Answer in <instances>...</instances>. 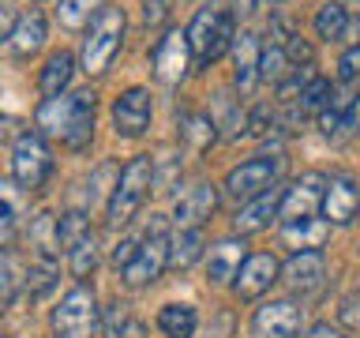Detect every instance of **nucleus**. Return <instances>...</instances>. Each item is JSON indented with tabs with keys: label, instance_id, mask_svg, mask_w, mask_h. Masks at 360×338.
<instances>
[{
	"label": "nucleus",
	"instance_id": "72a5a7b5",
	"mask_svg": "<svg viewBox=\"0 0 360 338\" xmlns=\"http://www.w3.org/2000/svg\"><path fill=\"white\" fill-rule=\"evenodd\" d=\"M289 64L292 61L285 56V49H281V45H270V49L263 53V79L274 83V87L289 83V72H297V68H289Z\"/></svg>",
	"mask_w": 360,
	"mask_h": 338
},
{
	"label": "nucleus",
	"instance_id": "a211bd4d",
	"mask_svg": "<svg viewBox=\"0 0 360 338\" xmlns=\"http://www.w3.org/2000/svg\"><path fill=\"white\" fill-rule=\"evenodd\" d=\"M360 211V188L353 177H330L323 196V214L330 225H349Z\"/></svg>",
	"mask_w": 360,
	"mask_h": 338
},
{
	"label": "nucleus",
	"instance_id": "2eb2a0df",
	"mask_svg": "<svg viewBox=\"0 0 360 338\" xmlns=\"http://www.w3.org/2000/svg\"><path fill=\"white\" fill-rule=\"evenodd\" d=\"M323 278H326L323 252H292V259L281 267V282H285L297 297H311V293H319Z\"/></svg>",
	"mask_w": 360,
	"mask_h": 338
},
{
	"label": "nucleus",
	"instance_id": "79ce46f5",
	"mask_svg": "<svg viewBox=\"0 0 360 338\" xmlns=\"http://www.w3.org/2000/svg\"><path fill=\"white\" fill-rule=\"evenodd\" d=\"M233 15H252V11H259V0H233Z\"/></svg>",
	"mask_w": 360,
	"mask_h": 338
},
{
	"label": "nucleus",
	"instance_id": "4be33fe9",
	"mask_svg": "<svg viewBox=\"0 0 360 338\" xmlns=\"http://www.w3.org/2000/svg\"><path fill=\"white\" fill-rule=\"evenodd\" d=\"M4 42H8V49L15 53L19 61L34 56L45 45V19H41V11H27V15H19L15 30H11Z\"/></svg>",
	"mask_w": 360,
	"mask_h": 338
},
{
	"label": "nucleus",
	"instance_id": "20e7f679",
	"mask_svg": "<svg viewBox=\"0 0 360 338\" xmlns=\"http://www.w3.org/2000/svg\"><path fill=\"white\" fill-rule=\"evenodd\" d=\"M124 45V11L120 8H101L94 23H90L86 38H83V72L86 75H101L109 72L112 56Z\"/></svg>",
	"mask_w": 360,
	"mask_h": 338
},
{
	"label": "nucleus",
	"instance_id": "6e6552de",
	"mask_svg": "<svg viewBox=\"0 0 360 338\" xmlns=\"http://www.w3.org/2000/svg\"><path fill=\"white\" fill-rule=\"evenodd\" d=\"M98 331V304L86 286H75L53 308V334L56 338H90Z\"/></svg>",
	"mask_w": 360,
	"mask_h": 338
},
{
	"label": "nucleus",
	"instance_id": "ddd939ff",
	"mask_svg": "<svg viewBox=\"0 0 360 338\" xmlns=\"http://www.w3.org/2000/svg\"><path fill=\"white\" fill-rule=\"evenodd\" d=\"M304 323V312L292 301H270L252 315L255 338H297Z\"/></svg>",
	"mask_w": 360,
	"mask_h": 338
},
{
	"label": "nucleus",
	"instance_id": "9d476101",
	"mask_svg": "<svg viewBox=\"0 0 360 338\" xmlns=\"http://www.w3.org/2000/svg\"><path fill=\"white\" fill-rule=\"evenodd\" d=\"M150 90L143 87H131L124 90V94L112 101V124H117V135H124V139H139V135L150 128Z\"/></svg>",
	"mask_w": 360,
	"mask_h": 338
},
{
	"label": "nucleus",
	"instance_id": "5701e85b",
	"mask_svg": "<svg viewBox=\"0 0 360 338\" xmlns=\"http://www.w3.org/2000/svg\"><path fill=\"white\" fill-rule=\"evenodd\" d=\"M72 53H53L49 61H45L41 68V75H38V90H41V98H60L64 94V87L72 83Z\"/></svg>",
	"mask_w": 360,
	"mask_h": 338
},
{
	"label": "nucleus",
	"instance_id": "f3484780",
	"mask_svg": "<svg viewBox=\"0 0 360 338\" xmlns=\"http://www.w3.org/2000/svg\"><path fill=\"white\" fill-rule=\"evenodd\" d=\"M281 203H285V188H281V184H274L270 192H263V196L252 199V203H244V207L236 211V218H233L236 233L248 237V233L266 230L274 218H281Z\"/></svg>",
	"mask_w": 360,
	"mask_h": 338
},
{
	"label": "nucleus",
	"instance_id": "473e14b6",
	"mask_svg": "<svg viewBox=\"0 0 360 338\" xmlns=\"http://www.w3.org/2000/svg\"><path fill=\"white\" fill-rule=\"evenodd\" d=\"M184 139L195 146V151H207V146L218 139V120L207 117V113H195V117L184 120Z\"/></svg>",
	"mask_w": 360,
	"mask_h": 338
},
{
	"label": "nucleus",
	"instance_id": "dca6fc26",
	"mask_svg": "<svg viewBox=\"0 0 360 338\" xmlns=\"http://www.w3.org/2000/svg\"><path fill=\"white\" fill-rule=\"evenodd\" d=\"M214 207H218V184L199 180L195 188H188L184 196L176 199V211H173L176 230H202V222L214 214Z\"/></svg>",
	"mask_w": 360,
	"mask_h": 338
},
{
	"label": "nucleus",
	"instance_id": "f704fd0d",
	"mask_svg": "<svg viewBox=\"0 0 360 338\" xmlns=\"http://www.w3.org/2000/svg\"><path fill=\"white\" fill-rule=\"evenodd\" d=\"M68 267H72L75 278H90V275H94V267H98V244H94V237L68 252Z\"/></svg>",
	"mask_w": 360,
	"mask_h": 338
},
{
	"label": "nucleus",
	"instance_id": "2f4dec72",
	"mask_svg": "<svg viewBox=\"0 0 360 338\" xmlns=\"http://www.w3.org/2000/svg\"><path fill=\"white\" fill-rule=\"evenodd\" d=\"M101 334L105 338H139V323L131 320V308L128 304H109L105 312V323H101Z\"/></svg>",
	"mask_w": 360,
	"mask_h": 338
},
{
	"label": "nucleus",
	"instance_id": "a19ab883",
	"mask_svg": "<svg viewBox=\"0 0 360 338\" xmlns=\"http://www.w3.org/2000/svg\"><path fill=\"white\" fill-rule=\"evenodd\" d=\"M308 338H349V334H342L338 327H330V323H315L311 331H308Z\"/></svg>",
	"mask_w": 360,
	"mask_h": 338
},
{
	"label": "nucleus",
	"instance_id": "4c0bfd02",
	"mask_svg": "<svg viewBox=\"0 0 360 338\" xmlns=\"http://www.w3.org/2000/svg\"><path fill=\"white\" fill-rule=\"evenodd\" d=\"M281 49H285V56H289L292 64H308V61H311V45L304 42L300 34H292V38H289L285 45H281Z\"/></svg>",
	"mask_w": 360,
	"mask_h": 338
},
{
	"label": "nucleus",
	"instance_id": "9b49d317",
	"mask_svg": "<svg viewBox=\"0 0 360 338\" xmlns=\"http://www.w3.org/2000/svg\"><path fill=\"white\" fill-rule=\"evenodd\" d=\"M263 79V49H259V34L240 30L233 42V87L240 94H252Z\"/></svg>",
	"mask_w": 360,
	"mask_h": 338
},
{
	"label": "nucleus",
	"instance_id": "a878e982",
	"mask_svg": "<svg viewBox=\"0 0 360 338\" xmlns=\"http://www.w3.org/2000/svg\"><path fill=\"white\" fill-rule=\"evenodd\" d=\"M199 256H202V230H176L173 248H169V267L188 270Z\"/></svg>",
	"mask_w": 360,
	"mask_h": 338
},
{
	"label": "nucleus",
	"instance_id": "f8f14e48",
	"mask_svg": "<svg viewBox=\"0 0 360 338\" xmlns=\"http://www.w3.org/2000/svg\"><path fill=\"white\" fill-rule=\"evenodd\" d=\"M326 196V177L323 173H304L297 184L285 188V203H281V222H300L315 218V211L323 207Z\"/></svg>",
	"mask_w": 360,
	"mask_h": 338
},
{
	"label": "nucleus",
	"instance_id": "6ab92c4d",
	"mask_svg": "<svg viewBox=\"0 0 360 338\" xmlns=\"http://www.w3.org/2000/svg\"><path fill=\"white\" fill-rule=\"evenodd\" d=\"M244 259H248L244 237H240V241H236V237H225V241H218L210 248V256H207V278L214 282V286H225L229 278L240 275Z\"/></svg>",
	"mask_w": 360,
	"mask_h": 338
},
{
	"label": "nucleus",
	"instance_id": "f257e3e1",
	"mask_svg": "<svg viewBox=\"0 0 360 338\" xmlns=\"http://www.w3.org/2000/svg\"><path fill=\"white\" fill-rule=\"evenodd\" d=\"M169 248H173V233H169L165 218L162 214H150L143 225V244H139V252H135L131 263L120 270V282L128 289H143V286H150V282H158L162 270L169 267Z\"/></svg>",
	"mask_w": 360,
	"mask_h": 338
},
{
	"label": "nucleus",
	"instance_id": "412c9836",
	"mask_svg": "<svg viewBox=\"0 0 360 338\" xmlns=\"http://www.w3.org/2000/svg\"><path fill=\"white\" fill-rule=\"evenodd\" d=\"M319 124L326 139H338V135L360 128V94H334V101L323 109Z\"/></svg>",
	"mask_w": 360,
	"mask_h": 338
},
{
	"label": "nucleus",
	"instance_id": "58836bf2",
	"mask_svg": "<svg viewBox=\"0 0 360 338\" xmlns=\"http://www.w3.org/2000/svg\"><path fill=\"white\" fill-rule=\"evenodd\" d=\"M338 68H342L338 75H342L345 83H349V79H356L360 75V45H349V49L342 53V64H338Z\"/></svg>",
	"mask_w": 360,
	"mask_h": 338
},
{
	"label": "nucleus",
	"instance_id": "cd10ccee",
	"mask_svg": "<svg viewBox=\"0 0 360 338\" xmlns=\"http://www.w3.org/2000/svg\"><path fill=\"white\" fill-rule=\"evenodd\" d=\"M334 101V87L326 79H308L300 87V98H297V113L300 117H323V109Z\"/></svg>",
	"mask_w": 360,
	"mask_h": 338
},
{
	"label": "nucleus",
	"instance_id": "393cba45",
	"mask_svg": "<svg viewBox=\"0 0 360 338\" xmlns=\"http://www.w3.org/2000/svg\"><path fill=\"white\" fill-rule=\"evenodd\" d=\"M30 244L38 248V259H56L60 252V225H56L53 214H38V218L30 222Z\"/></svg>",
	"mask_w": 360,
	"mask_h": 338
},
{
	"label": "nucleus",
	"instance_id": "ea45409f",
	"mask_svg": "<svg viewBox=\"0 0 360 338\" xmlns=\"http://www.w3.org/2000/svg\"><path fill=\"white\" fill-rule=\"evenodd\" d=\"M165 4H169V0H146V4H143V8H146V11H143L146 27H150V23H162V15H165V11H169Z\"/></svg>",
	"mask_w": 360,
	"mask_h": 338
},
{
	"label": "nucleus",
	"instance_id": "aec40b11",
	"mask_svg": "<svg viewBox=\"0 0 360 338\" xmlns=\"http://www.w3.org/2000/svg\"><path fill=\"white\" fill-rule=\"evenodd\" d=\"M330 237L326 218H300V222H281V244L292 252H319Z\"/></svg>",
	"mask_w": 360,
	"mask_h": 338
},
{
	"label": "nucleus",
	"instance_id": "bb28decb",
	"mask_svg": "<svg viewBox=\"0 0 360 338\" xmlns=\"http://www.w3.org/2000/svg\"><path fill=\"white\" fill-rule=\"evenodd\" d=\"M105 8L101 0H60L56 4V23L64 30H83L86 23H94V15Z\"/></svg>",
	"mask_w": 360,
	"mask_h": 338
},
{
	"label": "nucleus",
	"instance_id": "0eeeda50",
	"mask_svg": "<svg viewBox=\"0 0 360 338\" xmlns=\"http://www.w3.org/2000/svg\"><path fill=\"white\" fill-rule=\"evenodd\" d=\"M90 106H98L94 90H75V94H60V98H41V106H38V132L68 143L72 128L79 124V117H83Z\"/></svg>",
	"mask_w": 360,
	"mask_h": 338
},
{
	"label": "nucleus",
	"instance_id": "c9c22d12",
	"mask_svg": "<svg viewBox=\"0 0 360 338\" xmlns=\"http://www.w3.org/2000/svg\"><path fill=\"white\" fill-rule=\"evenodd\" d=\"M0 282H4V304H11V301H15V289H19V263H15V252H11V248H4Z\"/></svg>",
	"mask_w": 360,
	"mask_h": 338
},
{
	"label": "nucleus",
	"instance_id": "39448f33",
	"mask_svg": "<svg viewBox=\"0 0 360 338\" xmlns=\"http://www.w3.org/2000/svg\"><path fill=\"white\" fill-rule=\"evenodd\" d=\"M281 169H285V158L281 154L252 158V162H240L236 169H229V177H225L221 188L233 203H252V199H259L263 192H270L278 184Z\"/></svg>",
	"mask_w": 360,
	"mask_h": 338
},
{
	"label": "nucleus",
	"instance_id": "7c9ffc66",
	"mask_svg": "<svg viewBox=\"0 0 360 338\" xmlns=\"http://www.w3.org/2000/svg\"><path fill=\"white\" fill-rule=\"evenodd\" d=\"M117 180H120L117 162H101L94 173H90V180H86V203H90V207H94V203H105V207H109Z\"/></svg>",
	"mask_w": 360,
	"mask_h": 338
},
{
	"label": "nucleus",
	"instance_id": "1a4fd4ad",
	"mask_svg": "<svg viewBox=\"0 0 360 338\" xmlns=\"http://www.w3.org/2000/svg\"><path fill=\"white\" fill-rule=\"evenodd\" d=\"M191 61H195V56H191L188 30L169 27L162 38H158V45H154V75H158V83L176 87L180 79L188 75V64Z\"/></svg>",
	"mask_w": 360,
	"mask_h": 338
},
{
	"label": "nucleus",
	"instance_id": "7ed1b4c3",
	"mask_svg": "<svg viewBox=\"0 0 360 338\" xmlns=\"http://www.w3.org/2000/svg\"><path fill=\"white\" fill-rule=\"evenodd\" d=\"M188 42H191V56H195L199 64H214L225 49H233V42H236L233 15L218 4H202L195 15H191Z\"/></svg>",
	"mask_w": 360,
	"mask_h": 338
},
{
	"label": "nucleus",
	"instance_id": "e433bc0d",
	"mask_svg": "<svg viewBox=\"0 0 360 338\" xmlns=\"http://www.w3.org/2000/svg\"><path fill=\"white\" fill-rule=\"evenodd\" d=\"M218 106H221V128H225V135H240V128H244V117L236 113V106H233L229 98H221Z\"/></svg>",
	"mask_w": 360,
	"mask_h": 338
},
{
	"label": "nucleus",
	"instance_id": "423d86ee",
	"mask_svg": "<svg viewBox=\"0 0 360 338\" xmlns=\"http://www.w3.org/2000/svg\"><path fill=\"white\" fill-rule=\"evenodd\" d=\"M53 173V158L45 146L41 132H22L11 143V177L22 192H38Z\"/></svg>",
	"mask_w": 360,
	"mask_h": 338
},
{
	"label": "nucleus",
	"instance_id": "c756f323",
	"mask_svg": "<svg viewBox=\"0 0 360 338\" xmlns=\"http://www.w3.org/2000/svg\"><path fill=\"white\" fill-rule=\"evenodd\" d=\"M56 225H60V248H64V252H72V248H79L83 241H90V237H94L86 211H68V214H60V218H56Z\"/></svg>",
	"mask_w": 360,
	"mask_h": 338
},
{
	"label": "nucleus",
	"instance_id": "4468645a",
	"mask_svg": "<svg viewBox=\"0 0 360 338\" xmlns=\"http://www.w3.org/2000/svg\"><path fill=\"white\" fill-rule=\"evenodd\" d=\"M278 275H281L278 259L270 252H255V256L244 259L240 275L233 278V289H236V297H240V301H255V297H263V293L274 286Z\"/></svg>",
	"mask_w": 360,
	"mask_h": 338
},
{
	"label": "nucleus",
	"instance_id": "c85d7f7f",
	"mask_svg": "<svg viewBox=\"0 0 360 338\" xmlns=\"http://www.w3.org/2000/svg\"><path fill=\"white\" fill-rule=\"evenodd\" d=\"M315 34H319L323 42H338L349 34V11L345 4H323L319 11H315Z\"/></svg>",
	"mask_w": 360,
	"mask_h": 338
},
{
	"label": "nucleus",
	"instance_id": "b1692460",
	"mask_svg": "<svg viewBox=\"0 0 360 338\" xmlns=\"http://www.w3.org/2000/svg\"><path fill=\"white\" fill-rule=\"evenodd\" d=\"M199 327V315L191 304H165L162 312H158V331L165 338H191Z\"/></svg>",
	"mask_w": 360,
	"mask_h": 338
},
{
	"label": "nucleus",
	"instance_id": "f03ea898",
	"mask_svg": "<svg viewBox=\"0 0 360 338\" xmlns=\"http://www.w3.org/2000/svg\"><path fill=\"white\" fill-rule=\"evenodd\" d=\"M154 177H158V165L150 154H135L128 165L120 169V180L112 188V199L105 207V222L117 230V225H128L135 214H139L146 192L154 188Z\"/></svg>",
	"mask_w": 360,
	"mask_h": 338
}]
</instances>
